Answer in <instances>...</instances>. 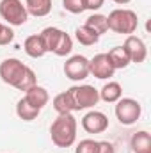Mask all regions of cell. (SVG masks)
<instances>
[{"instance_id":"1","label":"cell","mask_w":151,"mask_h":153,"mask_svg":"<svg viewBox=\"0 0 151 153\" xmlns=\"http://www.w3.org/2000/svg\"><path fill=\"white\" fill-rule=\"evenodd\" d=\"M0 78H2V82H5L7 85L14 87L18 91H27L38 84V76L34 73V70L29 68L27 64H23L16 57L4 59L0 62Z\"/></svg>"},{"instance_id":"2","label":"cell","mask_w":151,"mask_h":153,"mask_svg":"<svg viewBox=\"0 0 151 153\" xmlns=\"http://www.w3.org/2000/svg\"><path fill=\"white\" fill-rule=\"evenodd\" d=\"M76 128H78V123L73 114H59L50 126L52 143L57 148L73 146V143L76 141Z\"/></svg>"},{"instance_id":"3","label":"cell","mask_w":151,"mask_h":153,"mask_svg":"<svg viewBox=\"0 0 151 153\" xmlns=\"http://www.w3.org/2000/svg\"><path fill=\"white\" fill-rule=\"evenodd\" d=\"M107 27L109 30H112L115 34H124V36H130L137 30L139 27V18H137V13L132 11V9H114L112 13L107 16Z\"/></svg>"},{"instance_id":"4","label":"cell","mask_w":151,"mask_h":153,"mask_svg":"<svg viewBox=\"0 0 151 153\" xmlns=\"http://www.w3.org/2000/svg\"><path fill=\"white\" fill-rule=\"evenodd\" d=\"M70 96L73 100V109L75 111H85V109H93L94 105H98L100 102V93L94 85L89 84H82V85H73L68 89Z\"/></svg>"},{"instance_id":"5","label":"cell","mask_w":151,"mask_h":153,"mask_svg":"<svg viewBox=\"0 0 151 153\" xmlns=\"http://www.w3.org/2000/svg\"><path fill=\"white\" fill-rule=\"evenodd\" d=\"M0 16L2 20H5L7 25L13 27L25 25L29 20L27 7L21 0H0Z\"/></svg>"},{"instance_id":"6","label":"cell","mask_w":151,"mask_h":153,"mask_svg":"<svg viewBox=\"0 0 151 153\" xmlns=\"http://www.w3.org/2000/svg\"><path fill=\"white\" fill-rule=\"evenodd\" d=\"M142 114V105L133 98H119L115 102V117L121 125H135Z\"/></svg>"},{"instance_id":"7","label":"cell","mask_w":151,"mask_h":153,"mask_svg":"<svg viewBox=\"0 0 151 153\" xmlns=\"http://www.w3.org/2000/svg\"><path fill=\"white\" fill-rule=\"evenodd\" d=\"M64 75L73 82L85 80L89 76V59L84 55H71L64 62Z\"/></svg>"},{"instance_id":"8","label":"cell","mask_w":151,"mask_h":153,"mask_svg":"<svg viewBox=\"0 0 151 153\" xmlns=\"http://www.w3.org/2000/svg\"><path fill=\"white\" fill-rule=\"evenodd\" d=\"M114 73H115V70H114L107 53H98L89 61V75L96 76L100 80H107V78L114 76Z\"/></svg>"},{"instance_id":"9","label":"cell","mask_w":151,"mask_h":153,"mask_svg":"<svg viewBox=\"0 0 151 153\" xmlns=\"http://www.w3.org/2000/svg\"><path fill=\"white\" fill-rule=\"evenodd\" d=\"M123 46H124V50H126V53H128V57H130V62L141 64V62L146 61V57H148V48H146V43L142 41V38L130 34V36H126Z\"/></svg>"},{"instance_id":"10","label":"cell","mask_w":151,"mask_h":153,"mask_svg":"<svg viewBox=\"0 0 151 153\" xmlns=\"http://www.w3.org/2000/svg\"><path fill=\"white\" fill-rule=\"evenodd\" d=\"M82 128L87 134H103L109 128V117L100 111H89L82 117Z\"/></svg>"},{"instance_id":"11","label":"cell","mask_w":151,"mask_h":153,"mask_svg":"<svg viewBox=\"0 0 151 153\" xmlns=\"http://www.w3.org/2000/svg\"><path fill=\"white\" fill-rule=\"evenodd\" d=\"M32 107H36L39 111H43V107L48 103V100H50V94H48V91L44 89V87H41V85H32L30 89H27L25 91V96H23Z\"/></svg>"},{"instance_id":"12","label":"cell","mask_w":151,"mask_h":153,"mask_svg":"<svg viewBox=\"0 0 151 153\" xmlns=\"http://www.w3.org/2000/svg\"><path fill=\"white\" fill-rule=\"evenodd\" d=\"M130 148L133 153H151V135L150 132H135L130 139Z\"/></svg>"},{"instance_id":"13","label":"cell","mask_w":151,"mask_h":153,"mask_svg":"<svg viewBox=\"0 0 151 153\" xmlns=\"http://www.w3.org/2000/svg\"><path fill=\"white\" fill-rule=\"evenodd\" d=\"M23 50L32 59H41L44 53H48L44 45H43V41H41V38H39V34H32V36H29L25 39L23 41Z\"/></svg>"},{"instance_id":"14","label":"cell","mask_w":151,"mask_h":153,"mask_svg":"<svg viewBox=\"0 0 151 153\" xmlns=\"http://www.w3.org/2000/svg\"><path fill=\"white\" fill-rule=\"evenodd\" d=\"M98 93H100V100H103L107 103H115L119 98H123V87L119 82H114V80L107 82L101 87V91H98Z\"/></svg>"},{"instance_id":"15","label":"cell","mask_w":151,"mask_h":153,"mask_svg":"<svg viewBox=\"0 0 151 153\" xmlns=\"http://www.w3.org/2000/svg\"><path fill=\"white\" fill-rule=\"evenodd\" d=\"M25 7L27 13L36 16V18H43L48 16L52 11V0H25Z\"/></svg>"},{"instance_id":"16","label":"cell","mask_w":151,"mask_h":153,"mask_svg":"<svg viewBox=\"0 0 151 153\" xmlns=\"http://www.w3.org/2000/svg\"><path fill=\"white\" fill-rule=\"evenodd\" d=\"M52 105H53V111H55L57 114H71V112H75V109H73V100H71V96H70V91L59 93V94L53 98Z\"/></svg>"},{"instance_id":"17","label":"cell","mask_w":151,"mask_h":153,"mask_svg":"<svg viewBox=\"0 0 151 153\" xmlns=\"http://www.w3.org/2000/svg\"><path fill=\"white\" fill-rule=\"evenodd\" d=\"M107 55H109V59H110V62H112L114 70H124V68H128V64H130V57H128L124 46H114V48L109 50Z\"/></svg>"},{"instance_id":"18","label":"cell","mask_w":151,"mask_h":153,"mask_svg":"<svg viewBox=\"0 0 151 153\" xmlns=\"http://www.w3.org/2000/svg\"><path fill=\"white\" fill-rule=\"evenodd\" d=\"M61 34H62V30L57 29V27H46V29L41 30L39 38H41V41H43L46 52H52V53H53L55 45H57V41H59V38H61Z\"/></svg>"},{"instance_id":"19","label":"cell","mask_w":151,"mask_h":153,"mask_svg":"<svg viewBox=\"0 0 151 153\" xmlns=\"http://www.w3.org/2000/svg\"><path fill=\"white\" fill-rule=\"evenodd\" d=\"M39 112H41V111L36 109V107H32L25 98L18 100V103H16V116H18L20 119H23V121H34L39 116Z\"/></svg>"},{"instance_id":"20","label":"cell","mask_w":151,"mask_h":153,"mask_svg":"<svg viewBox=\"0 0 151 153\" xmlns=\"http://www.w3.org/2000/svg\"><path fill=\"white\" fill-rule=\"evenodd\" d=\"M75 38L76 41L80 43V45H84V46H93V45H96L98 41H100V34H96L93 29H89L87 25H82V27H78L75 30Z\"/></svg>"},{"instance_id":"21","label":"cell","mask_w":151,"mask_h":153,"mask_svg":"<svg viewBox=\"0 0 151 153\" xmlns=\"http://www.w3.org/2000/svg\"><path fill=\"white\" fill-rule=\"evenodd\" d=\"M85 25L89 27V29H93L96 34H105L107 30H109V27H107V16L105 14H100V13H94V14H91L87 20H85Z\"/></svg>"},{"instance_id":"22","label":"cell","mask_w":151,"mask_h":153,"mask_svg":"<svg viewBox=\"0 0 151 153\" xmlns=\"http://www.w3.org/2000/svg\"><path fill=\"white\" fill-rule=\"evenodd\" d=\"M71 50H73V39H71L70 34H66V32L62 30L61 38H59L57 45H55L53 53H55V55H59V57H66V55H70V53H71Z\"/></svg>"},{"instance_id":"23","label":"cell","mask_w":151,"mask_h":153,"mask_svg":"<svg viewBox=\"0 0 151 153\" xmlns=\"http://www.w3.org/2000/svg\"><path fill=\"white\" fill-rule=\"evenodd\" d=\"M75 153H98V141L94 139H84L76 144Z\"/></svg>"},{"instance_id":"24","label":"cell","mask_w":151,"mask_h":153,"mask_svg":"<svg viewBox=\"0 0 151 153\" xmlns=\"http://www.w3.org/2000/svg\"><path fill=\"white\" fill-rule=\"evenodd\" d=\"M62 5L68 13L71 14H80L85 11V5H84V0H62Z\"/></svg>"},{"instance_id":"25","label":"cell","mask_w":151,"mask_h":153,"mask_svg":"<svg viewBox=\"0 0 151 153\" xmlns=\"http://www.w3.org/2000/svg\"><path fill=\"white\" fill-rule=\"evenodd\" d=\"M13 39H14L13 29H11L9 25H5V23L0 22V46H5V45L13 43Z\"/></svg>"},{"instance_id":"26","label":"cell","mask_w":151,"mask_h":153,"mask_svg":"<svg viewBox=\"0 0 151 153\" xmlns=\"http://www.w3.org/2000/svg\"><path fill=\"white\" fill-rule=\"evenodd\" d=\"M98 153H115V148L109 141H98Z\"/></svg>"},{"instance_id":"27","label":"cell","mask_w":151,"mask_h":153,"mask_svg":"<svg viewBox=\"0 0 151 153\" xmlns=\"http://www.w3.org/2000/svg\"><path fill=\"white\" fill-rule=\"evenodd\" d=\"M103 4H105V0H84L85 9H89V11H98L103 7Z\"/></svg>"},{"instance_id":"28","label":"cell","mask_w":151,"mask_h":153,"mask_svg":"<svg viewBox=\"0 0 151 153\" xmlns=\"http://www.w3.org/2000/svg\"><path fill=\"white\" fill-rule=\"evenodd\" d=\"M114 4H119V5H126V4H130L132 0H112Z\"/></svg>"}]
</instances>
